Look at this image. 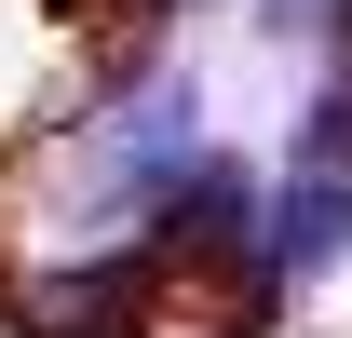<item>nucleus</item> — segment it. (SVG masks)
Here are the masks:
<instances>
[{
  "label": "nucleus",
  "instance_id": "f257e3e1",
  "mask_svg": "<svg viewBox=\"0 0 352 338\" xmlns=\"http://www.w3.org/2000/svg\"><path fill=\"white\" fill-rule=\"evenodd\" d=\"M339 244H352V176H339V163H311L298 190H285V271H325Z\"/></svg>",
  "mask_w": 352,
  "mask_h": 338
},
{
  "label": "nucleus",
  "instance_id": "f03ea898",
  "mask_svg": "<svg viewBox=\"0 0 352 338\" xmlns=\"http://www.w3.org/2000/svg\"><path fill=\"white\" fill-rule=\"evenodd\" d=\"M271 14H285V27H339L352 0H271Z\"/></svg>",
  "mask_w": 352,
  "mask_h": 338
}]
</instances>
